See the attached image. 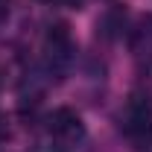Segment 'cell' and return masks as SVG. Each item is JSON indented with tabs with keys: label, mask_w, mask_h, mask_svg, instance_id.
<instances>
[{
	"label": "cell",
	"mask_w": 152,
	"mask_h": 152,
	"mask_svg": "<svg viewBox=\"0 0 152 152\" xmlns=\"http://www.w3.org/2000/svg\"><path fill=\"white\" fill-rule=\"evenodd\" d=\"M123 134L134 146H152V102L146 96H132L123 108Z\"/></svg>",
	"instance_id": "1"
},
{
	"label": "cell",
	"mask_w": 152,
	"mask_h": 152,
	"mask_svg": "<svg viewBox=\"0 0 152 152\" xmlns=\"http://www.w3.org/2000/svg\"><path fill=\"white\" fill-rule=\"evenodd\" d=\"M47 137L58 149H70L85 137V126H82L79 114H73L70 108H56L47 117Z\"/></svg>",
	"instance_id": "2"
},
{
	"label": "cell",
	"mask_w": 152,
	"mask_h": 152,
	"mask_svg": "<svg viewBox=\"0 0 152 152\" xmlns=\"http://www.w3.org/2000/svg\"><path fill=\"white\" fill-rule=\"evenodd\" d=\"M132 53L140 61H152V18H143L132 32Z\"/></svg>",
	"instance_id": "3"
},
{
	"label": "cell",
	"mask_w": 152,
	"mask_h": 152,
	"mask_svg": "<svg viewBox=\"0 0 152 152\" xmlns=\"http://www.w3.org/2000/svg\"><path fill=\"white\" fill-rule=\"evenodd\" d=\"M70 50H73V44H70L67 29H64V26L50 29V35H47V58H50L53 64H56V61H67V58H70Z\"/></svg>",
	"instance_id": "4"
},
{
	"label": "cell",
	"mask_w": 152,
	"mask_h": 152,
	"mask_svg": "<svg viewBox=\"0 0 152 152\" xmlns=\"http://www.w3.org/2000/svg\"><path fill=\"white\" fill-rule=\"evenodd\" d=\"M47 3H56V6H76L79 0H47Z\"/></svg>",
	"instance_id": "5"
}]
</instances>
